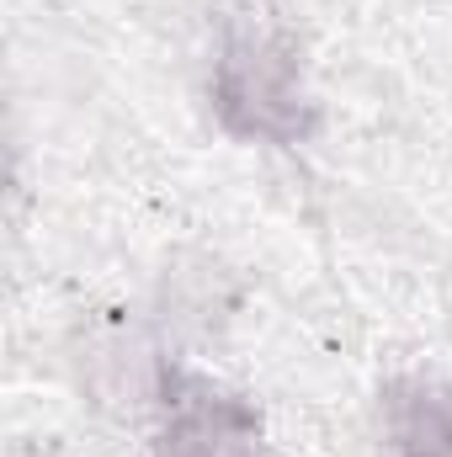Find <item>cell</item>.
Returning <instances> with one entry per match:
<instances>
[{"label":"cell","instance_id":"cell-2","mask_svg":"<svg viewBox=\"0 0 452 457\" xmlns=\"http://www.w3.org/2000/svg\"><path fill=\"white\" fill-rule=\"evenodd\" d=\"M155 457H266L261 404L176 356L155 361Z\"/></svg>","mask_w":452,"mask_h":457},{"label":"cell","instance_id":"cell-4","mask_svg":"<svg viewBox=\"0 0 452 457\" xmlns=\"http://www.w3.org/2000/svg\"><path fill=\"white\" fill-rule=\"evenodd\" d=\"M11 457H43V453H11Z\"/></svg>","mask_w":452,"mask_h":457},{"label":"cell","instance_id":"cell-1","mask_svg":"<svg viewBox=\"0 0 452 457\" xmlns=\"http://www.w3.org/2000/svg\"><path fill=\"white\" fill-rule=\"evenodd\" d=\"M208 107L229 138L298 149L320 133L304 32L272 0H229L213 16Z\"/></svg>","mask_w":452,"mask_h":457},{"label":"cell","instance_id":"cell-3","mask_svg":"<svg viewBox=\"0 0 452 457\" xmlns=\"http://www.w3.org/2000/svg\"><path fill=\"white\" fill-rule=\"evenodd\" d=\"M383 436L394 457H452V383L437 372H394L378 388Z\"/></svg>","mask_w":452,"mask_h":457}]
</instances>
